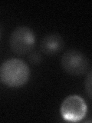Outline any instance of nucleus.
Masks as SVG:
<instances>
[{
	"mask_svg": "<svg viewBox=\"0 0 92 123\" xmlns=\"http://www.w3.org/2000/svg\"><path fill=\"white\" fill-rule=\"evenodd\" d=\"M61 64L63 69L71 75H82L90 68L87 57L77 49H69L61 57Z\"/></svg>",
	"mask_w": 92,
	"mask_h": 123,
	"instance_id": "nucleus-3",
	"label": "nucleus"
},
{
	"mask_svg": "<svg viewBox=\"0 0 92 123\" xmlns=\"http://www.w3.org/2000/svg\"><path fill=\"white\" fill-rule=\"evenodd\" d=\"M64 41L58 34H49L45 36L40 43L41 51L45 55H53L64 49Z\"/></svg>",
	"mask_w": 92,
	"mask_h": 123,
	"instance_id": "nucleus-5",
	"label": "nucleus"
},
{
	"mask_svg": "<svg viewBox=\"0 0 92 123\" xmlns=\"http://www.w3.org/2000/svg\"><path fill=\"white\" fill-rule=\"evenodd\" d=\"M61 115L65 120L78 122L85 117L87 107L84 100L78 95H73L65 98L61 105Z\"/></svg>",
	"mask_w": 92,
	"mask_h": 123,
	"instance_id": "nucleus-4",
	"label": "nucleus"
},
{
	"mask_svg": "<svg viewBox=\"0 0 92 123\" xmlns=\"http://www.w3.org/2000/svg\"><path fill=\"white\" fill-rule=\"evenodd\" d=\"M30 68L24 61L12 58L6 60L0 66V80L10 88H20L29 82Z\"/></svg>",
	"mask_w": 92,
	"mask_h": 123,
	"instance_id": "nucleus-1",
	"label": "nucleus"
},
{
	"mask_svg": "<svg viewBox=\"0 0 92 123\" xmlns=\"http://www.w3.org/2000/svg\"><path fill=\"white\" fill-rule=\"evenodd\" d=\"M1 36H2V30H1V27H0V38H1Z\"/></svg>",
	"mask_w": 92,
	"mask_h": 123,
	"instance_id": "nucleus-8",
	"label": "nucleus"
},
{
	"mask_svg": "<svg viewBox=\"0 0 92 123\" xmlns=\"http://www.w3.org/2000/svg\"><path fill=\"white\" fill-rule=\"evenodd\" d=\"M29 59L34 64H38L41 62V55L38 52H33L32 51L29 53Z\"/></svg>",
	"mask_w": 92,
	"mask_h": 123,
	"instance_id": "nucleus-6",
	"label": "nucleus"
},
{
	"mask_svg": "<svg viewBox=\"0 0 92 123\" xmlns=\"http://www.w3.org/2000/svg\"><path fill=\"white\" fill-rule=\"evenodd\" d=\"M35 34L27 26L17 27L9 38V45L14 53L24 55L32 51L35 45Z\"/></svg>",
	"mask_w": 92,
	"mask_h": 123,
	"instance_id": "nucleus-2",
	"label": "nucleus"
},
{
	"mask_svg": "<svg viewBox=\"0 0 92 123\" xmlns=\"http://www.w3.org/2000/svg\"><path fill=\"white\" fill-rule=\"evenodd\" d=\"M85 90L87 93L89 98H91V71L90 70L87 73L85 79Z\"/></svg>",
	"mask_w": 92,
	"mask_h": 123,
	"instance_id": "nucleus-7",
	"label": "nucleus"
}]
</instances>
